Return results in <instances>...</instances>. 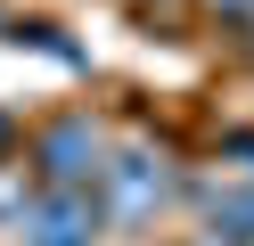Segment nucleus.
<instances>
[{
	"label": "nucleus",
	"instance_id": "obj_3",
	"mask_svg": "<svg viewBox=\"0 0 254 246\" xmlns=\"http://www.w3.org/2000/svg\"><path fill=\"white\" fill-rule=\"evenodd\" d=\"M8 213H17V238L25 246H99L107 238V197L99 189H25L8 197Z\"/></svg>",
	"mask_w": 254,
	"mask_h": 246
},
{
	"label": "nucleus",
	"instance_id": "obj_6",
	"mask_svg": "<svg viewBox=\"0 0 254 246\" xmlns=\"http://www.w3.org/2000/svg\"><path fill=\"white\" fill-rule=\"evenodd\" d=\"M205 8V25L221 33V41H246L254 49V0H197Z\"/></svg>",
	"mask_w": 254,
	"mask_h": 246
},
{
	"label": "nucleus",
	"instance_id": "obj_7",
	"mask_svg": "<svg viewBox=\"0 0 254 246\" xmlns=\"http://www.w3.org/2000/svg\"><path fill=\"white\" fill-rule=\"evenodd\" d=\"M181 246H221V238H213V230H197V238H181Z\"/></svg>",
	"mask_w": 254,
	"mask_h": 246
},
{
	"label": "nucleus",
	"instance_id": "obj_2",
	"mask_svg": "<svg viewBox=\"0 0 254 246\" xmlns=\"http://www.w3.org/2000/svg\"><path fill=\"white\" fill-rule=\"evenodd\" d=\"M99 197H107V230H148L164 205H181V197H189V180L172 172V156H148V148H107Z\"/></svg>",
	"mask_w": 254,
	"mask_h": 246
},
{
	"label": "nucleus",
	"instance_id": "obj_1",
	"mask_svg": "<svg viewBox=\"0 0 254 246\" xmlns=\"http://www.w3.org/2000/svg\"><path fill=\"white\" fill-rule=\"evenodd\" d=\"M107 148H115V140L99 131V115H90V107H66V115H50V123H33L25 172H33L41 189H99Z\"/></svg>",
	"mask_w": 254,
	"mask_h": 246
},
{
	"label": "nucleus",
	"instance_id": "obj_4",
	"mask_svg": "<svg viewBox=\"0 0 254 246\" xmlns=\"http://www.w3.org/2000/svg\"><path fill=\"white\" fill-rule=\"evenodd\" d=\"M189 197L221 246H254V180H189Z\"/></svg>",
	"mask_w": 254,
	"mask_h": 246
},
{
	"label": "nucleus",
	"instance_id": "obj_5",
	"mask_svg": "<svg viewBox=\"0 0 254 246\" xmlns=\"http://www.w3.org/2000/svg\"><path fill=\"white\" fill-rule=\"evenodd\" d=\"M0 33H8V41H25V49H41V58H58V66H90L82 49H74L66 33L50 25V16H8V25H0Z\"/></svg>",
	"mask_w": 254,
	"mask_h": 246
},
{
	"label": "nucleus",
	"instance_id": "obj_8",
	"mask_svg": "<svg viewBox=\"0 0 254 246\" xmlns=\"http://www.w3.org/2000/svg\"><path fill=\"white\" fill-rule=\"evenodd\" d=\"M0 25H8V8H0Z\"/></svg>",
	"mask_w": 254,
	"mask_h": 246
}]
</instances>
